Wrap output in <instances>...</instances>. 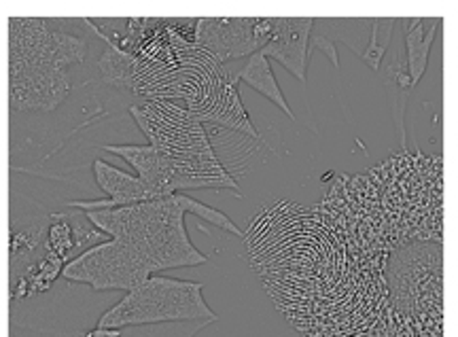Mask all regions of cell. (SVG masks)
Wrapping results in <instances>:
<instances>
[{"instance_id":"6da1fadb","label":"cell","mask_w":458,"mask_h":337,"mask_svg":"<svg viewBox=\"0 0 458 337\" xmlns=\"http://www.w3.org/2000/svg\"><path fill=\"white\" fill-rule=\"evenodd\" d=\"M11 106L15 111H51L66 98V71L81 64L88 43L54 30V20H11Z\"/></svg>"},{"instance_id":"7a4b0ae2","label":"cell","mask_w":458,"mask_h":337,"mask_svg":"<svg viewBox=\"0 0 458 337\" xmlns=\"http://www.w3.org/2000/svg\"><path fill=\"white\" fill-rule=\"evenodd\" d=\"M91 225L113 238L128 240L151 264L153 272L202 265L208 257L193 247L185 230V210L174 196L151 202L91 210L85 215Z\"/></svg>"},{"instance_id":"3957f363","label":"cell","mask_w":458,"mask_h":337,"mask_svg":"<svg viewBox=\"0 0 458 337\" xmlns=\"http://www.w3.org/2000/svg\"><path fill=\"white\" fill-rule=\"evenodd\" d=\"M219 321L206 304L202 284L189 280L151 276L130 291L117 306L100 316L102 329H125L153 323Z\"/></svg>"},{"instance_id":"277c9868","label":"cell","mask_w":458,"mask_h":337,"mask_svg":"<svg viewBox=\"0 0 458 337\" xmlns=\"http://www.w3.org/2000/svg\"><path fill=\"white\" fill-rule=\"evenodd\" d=\"M130 113L145 132L148 145L172 162L191 164L216 159L202 122L185 108L170 102H147L142 106H130Z\"/></svg>"},{"instance_id":"5b68a950","label":"cell","mask_w":458,"mask_h":337,"mask_svg":"<svg viewBox=\"0 0 458 337\" xmlns=\"http://www.w3.org/2000/svg\"><path fill=\"white\" fill-rule=\"evenodd\" d=\"M62 274L66 280L89 284L96 291L119 289L130 293L156 272L128 240L113 238L74 257Z\"/></svg>"},{"instance_id":"8992f818","label":"cell","mask_w":458,"mask_h":337,"mask_svg":"<svg viewBox=\"0 0 458 337\" xmlns=\"http://www.w3.org/2000/svg\"><path fill=\"white\" fill-rule=\"evenodd\" d=\"M276 20H198L196 43L206 54L215 55L216 62L244 58L261 51L274 37Z\"/></svg>"},{"instance_id":"52a82bcc","label":"cell","mask_w":458,"mask_h":337,"mask_svg":"<svg viewBox=\"0 0 458 337\" xmlns=\"http://www.w3.org/2000/svg\"><path fill=\"white\" fill-rule=\"evenodd\" d=\"M314 20L312 17H286V20H276L274 26V37L270 43L261 49V54L267 60L274 58L280 62L300 83H306L308 77V47H310V32Z\"/></svg>"},{"instance_id":"ba28073f","label":"cell","mask_w":458,"mask_h":337,"mask_svg":"<svg viewBox=\"0 0 458 337\" xmlns=\"http://www.w3.org/2000/svg\"><path fill=\"white\" fill-rule=\"evenodd\" d=\"M105 151L123 157L156 198L174 196V168L170 157L151 145H106Z\"/></svg>"},{"instance_id":"9c48e42d","label":"cell","mask_w":458,"mask_h":337,"mask_svg":"<svg viewBox=\"0 0 458 337\" xmlns=\"http://www.w3.org/2000/svg\"><path fill=\"white\" fill-rule=\"evenodd\" d=\"M89 28H94V32L98 34L100 38H105L108 49L105 51L98 62V68L102 72V79L105 83L114 85V88H122V89H134L139 91V88L142 85V74H145L147 66L139 55H134L131 51H125L119 45H114L111 38L106 37L105 32H100L98 28L94 26V21H85Z\"/></svg>"},{"instance_id":"30bf717a","label":"cell","mask_w":458,"mask_h":337,"mask_svg":"<svg viewBox=\"0 0 458 337\" xmlns=\"http://www.w3.org/2000/svg\"><path fill=\"white\" fill-rule=\"evenodd\" d=\"M94 176L96 182L102 191L106 193L108 199H113L114 206H130L140 202H151L156 198L148 187L142 182L139 176H131L123 170L114 168V165L106 164L105 159H96L94 162Z\"/></svg>"},{"instance_id":"8fae6325","label":"cell","mask_w":458,"mask_h":337,"mask_svg":"<svg viewBox=\"0 0 458 337\" xmlns=\"http://www.w3.org/2000/svg\"><path fill=\"white\" fill-rule=\"evenodd\" d=\"M401 24L408 26V30H405V66H408L411 88H416L422 74L427 72L428 55H431L433 41L437 37V28L442 26V20L439 17H435V20L418 17V20H401Z\"/></svg>"},{"instance_id":"7c38bea8","label":"cell","mask_w":458,"mask_h":337,"mask_svg":"<svg viewBox=\"0 0 458 337\" xmlns=\"http://www.w3.org/2000/svg\"><path fill=\"white\" fill-rule=\"evenodd\" d=\"M238 79L249 85V88L259 91L261 96H266V98L274 102V105H276L286 117L295 122V113L291 111L289 102L284 100L283 89H280L276 77H274L270 60H267L261 51H257V54L250 55L249 62H246V66L238 72Z\"/></svg>"},{"instance_id":"4fadbf2b","label":"cell","mask_w":458,"mask_h":337,"mask_svg":"<svg viewBox=\"0 0 458 337\" xmlns=\"http://www.w3.org/2000/svg\"><path fill=\"white\" fill-rule=\"evenodd\" d=\"M399 24L401 20H393V17H377V20L371 21V38L365 51L359 54V58L369 66V71H380L388 45H391L394 37V28Z\"/></svg>"},{"instance_id":"5bb4252c","label":"cell","mask_w":458,"mask_h":337,"mask_svg":"<svg viewBox=\"0 0 458 337\" xmlns=\"http://www.w3.org/2000/svg\"><path fill=\"white\" fill-rule=\"evenodd\" d=\"M176 199H179L181 208L185 210V213L196 215L198 219H204L206 223H210V225L219 227V230H223V232L233 233V236H238V238H244V232L240 230L236 223L229 219L227 215H223L221 210L210 208V206L198 202V199H193V198H189V196H182V193H176Z\"/></svg>"},{"instance_id":"9a60e30c","label":"cell","mask_w":458,"mask_h":337,"mask_svg":"<svg viewBox=\"0 0 458 337\" xmlns=\"http://www.w3.org/2000/svg\"><path fill=\"white\" fill-rule=\"evenodd\" d=\"M49 250H54L55 255L66 257L74 249V238H72V225L66 221V216L54 215L51 216L49 225Z\"/></svg>"},{"instance_id":"2e32d148","label":"cell","mask_w":458,"mask_h":337,"mask_svg":"<svg viewBox=\"0 0 458 337\" xmlns=\"http://www.w3.org/2000/svg\"><path fill=\"white\" fill-rule=\"evenodd\" d=\"M312 51H320V54H325L331 60V64H334V68H340V58H337V49H335V45L331 43L327 37H312L310 38V47H308V58H310V55H312Z\"/></svg>"},{"instance_id":"e0dca14e","label":"cell","mask_w":458,"mask_h":337,"mask_svg":"<svg viewBox=\"0 0 458 337\" xmlns=\"http://www.w3.org/2000/svg\"><path fill=\"white\" fill-rule=\"evenodd\" d=\"M122 331L123 329H94V331H88L85 337H122Z\"/></svg>"}]
</instances>
